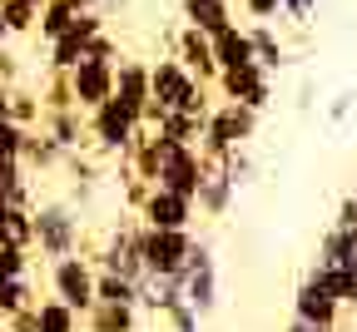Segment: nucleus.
Here are the masks:
<instances>
[{"label":"nucleus","mask_w":357,"mask_h":332,"mask_svg":"<svg viewBox=\"0 0 357 332\" xmlns=\"http://www.w3.org/2000/svg\"><path fill=\"white\" fill-rule=\"evenodd\" d=\"M258 134V110H248V105H234V100H223L218 110H208V119H204V134H199V154L204 159H218L223 149H234V144H243V139H253Z\"/></svg>","instance_id":"f257e3e1"},{"label":"nucleus","mask_w":357,"mask_h":332,"mask_svg":"<svg viewBox=\"0 0 357 332\" xmlns=\"http://www.w3.org/2000/svg\"><path fill=\"white\" fill-rule=\"evenodd\" d=\"M30 218H35V248L50 258V263L79 253V218H75L70 204H60V199L40 204V209L30 204Z\"/></svg>","instance_id":"f03ea898"},{"label":"nucleus","mask_w":357,"mask_h":332,"mask_svg":"<svg viewBox=\"0 0 357 332\" xmlns=\"http://www.w3.org/2000/svg\"><path fill=\"white\" fill-rule=\"evenodd\" d=\"M134 129H139V119H134L114 94L105 105H95L89 110V124H84V134L95 139V149L105 154V159H124V149L134 144Z\"/></svg>","instance_id":"7ed1b4c3"},{"label":"nucleus","mask_w":357,"mask_h":332,"mask_svg":"<svg viewBox=\"0 0 357 332\" xmlns=\"http://www.w3.org/2000/svg\"><path fill=\"white\" fill-rule=\"evenodd\" d=\"M178 278H184V303L199 317L213 312V303H218V263H213V248L204 239H194V248H189L184 268H178Z\"/></svg>","instance_id":"20e7f679"},{"label":"nucleus","mask_w":357,"mask_h":332,"mask_svg":"<svg viewBox=\"0 0 357 332\" xmlns=\"http://www.w3.org/2000/svg\"><path fill=\"white\" fill-rule=\"evenodd\" d=\"M139 233H144L139 213H134V218H119L95 268H109V273H119V278H129V282H139V278H144V253H139Z\"/></svg>","instance_id":"39448f33"},{"label":"nucleus","mask_w":357,"mask_h":332,"mask_svg":"<svg viewBox=\"0 0 357 332\" xmlns=\"http://www.w3.org/2000/svg\"><path fill=\"white\" fill-rule=\"evenodd\" d=\"M189 248H194V228H144L139 233L144 273H178Z\"/></svg>","instance_id":"423d86ee"},{"label":"nucleus","mask_w":357,"mask_h":332,"mask_svg":"<svg viewBox=\"0 0 357 332\" xmlns=\"http://www.w3.org/2000/svg\"><path fill=\"white\" fill-rule=\"evenodd\" d=\"M50 288H55V298L65 308L84 312L89 303H95V258H79V253L55 258L50 263Z\"/></svg>","instance_id":"0eeeda50"},{"label":"nucleus","mask_w":357,"mask_h":332,"mask_svg":"<svg viewBox=\"0 0 357 332\" xmlns=\"http://www.w3.org/2000/svg\"><path fill=\"white\" fill-rule=\"evenodd\" d=\"M164 139V134H159ZM199 179H204V154L194 144H169L164 139V149H159V174L154 183L159 188H174V194H199Z\"/></svg>","instance_id":"6e6552de"},{"label":"nucleus","mask_w":357,"mask_h":332,"mask_svg":"<svg viewBox=\"0 0 357 332\" xmlns=\"http://www.w3.org/2000/svg\"><path fill=\"white\" fill-rule=\"evenodd\" d=\"M223 89V100H234V105H248V110H268L273 105V80H268V70L253 60V65H229V70H218L213 80Z\"/></svg>","instance_id":"1a4fd4ad"},{"label":"nucleus","mask_w":357,"mask_h":332,"mask_svg":"<svg viewBox=\"0 0 357 332\" xmlns=\"http://www.w3.org/2000/svg\"><path fill=\"white\" fill-rule=\"evenodd\" d=\"M134 213H139L144 228H194V213H199V209H194L189 194H174V188H159V183H154Z\"/></svg>","instance_id":"9d476101"},{"label":"nucleus","mask_w":357,"mask_h":332,"mask_svg":"<svg viewBox=\"0 0 357 332\" xmlns=\"http://www.w3.org/2000/svg\"><path fill=\"white\" fill-rule=\"evenodd\" d=\"M70 89H75V110H95L114 94V65L109 60H79L70 70Z\"/></svg>","instance_id":"9b49d317"},{"label":"nucleus","mask_w":357,"mask_h":332,"mask_svg":"<svg viewBox=\"0 0 357 332\" xmlns=\"http://www.w3.org/2000/svg\"><path fill=\"white\" fill-rule=\"evenodd\" d=\"M234 194H238V183L229 179V169H223L218 159H204V179H199V194H194V209L208 213V218H223L234 209Z\"/></svg>","instance_id":"f8f14e48"},{"label":"nucleus","mask_w":357,"mask_h":332,"mask_svg":"<svg viewBox=\"0 0 357 332\" xmlns=\"http://www.w3.org/2000/svg\"><path fill=\"white\" fill-rule=\"evenodd\" d=\"M174 60L184 65L199 84H208V80H218V60H213V45H208V35L204 30H194V25H184L174 35Z\"/></svg>","instance_id":"ddd939ff"},{"label":"nucleus","mask_w":357,"mask_h":332,"mask_svg":"<svg viewBox=\"0 0 357 332\" xmlns=\"http://www.w3.org/2000/svg\"><path fill=\"white\" fill-rule=\"evenodd\" d=\"M114 100L144 124V110H149V65L144 60H119L114 65Z\"/></svg>","instance_id":"4468645a"},{"label":"nucleus","mask_w":357,"mask_h":332,"mask_svg":"<svg viewBox=\"0 0 357 332\" xmlns=\"http://www.w3.org/2000/svg\"><path fill=\"white\" fill-rule=\"evenodd\" d=\"M337 298L323 288L318 278H307L303 288H298V298H293V317L298 322H312V327H337Z\"/></svg>","instance_id":"2eb2a0df"},{"label":"nucleus","mask_w":357,"mask_h":332,"mask_svg":"<svg viewBox=\"0 0 357 332\" xmlns=\"http://www.w3.org/2000/svg\"><path fill=\"white\" fill-rule=\"evenodd\" d=\"M84 332H139V308L134 303H89L84 312Z\"/></svg>","instance_id":"dca6fc26"},{"label":"nucleus","mask_w":357,"mask_h":332,"mask_svg":"<svg viewBox=\"0 0 357 332\" xmlns=\"http://www.w3.org/2000/svg\"><path fill=\"white\" fill-rule=\"evenodd\" d=\"M174 303H184V278L178 273H144L139 278V308L169 312Z\"/></svg>","instance_id":"f3484780"},{"label":"nucleus","mask_w":357,"mask_h":332,"mask_svg":"<svg viewBox=\"0 0 357 332\" xmlns=\"http://www.w3.org/2000/svg\"><path fill=\"white\" fill-rule=\"evenodd\" d=\"M20 164H25V174H45V169H60L65 164V154H60V144L45 129H25V139H20Z\"/></svg>","instance_id":"a211bd4d"},{"label":"nucleus","mask_w":357,"mask_h":332,"mask_svg":"<svg viewBox=\"0 0 357 332\" xmlns=\"http://www.w3.org/2000/svg\"><path fill=\"white\" fill-rule=\"evenodd\" d=\"M84 110H50V114H40V129L60 144V154H75L84 144Z\"/></svg>","instance_id":"6ab92c4d"},{"label":"nucleus","mask_w":357,"mask_h":332,"mask_svg":"<svg viewBox=\"0 0 357 332\" xmlns=\"http://www.w3.org/2000/svg\"><path fill=\"white\" fill-rule=\"evenodd\" d=\"M208 45H213L218 70H229V65H253V40H248V30H238V25H223L218 35H208Z\"/></svg>","instance_id":"aec40b11"},{"label":"nucleus","mask_w":357,"mask_h":332,"mask_svg":"<svg viewBox=\"0 0 357 332\" xmlns=\"http://www.w3.org/2000/svg\"><path fill=\"white\" fill-rule=\"evenodd\" d=\"M178 6H184V25H194L204 35H218L223 25H234L229 0H178Z\"/></svg>","instance_id":"412c9836"},{"label":"nucleus","mask_w":357,"mask_h":332,"mask_svg":"<svg viewBox=\"0 0 357 332\" xmlns=\"http://www.w3.org/2000/svg\"><path fill=\"white\" fill-rule=\"evenodd\" d=\"M0 243L6 248H35V218L25 204H0Z\"/></svg>","instance_id":"4be33fe9"},{"label":"nucleus","mask_w":357,"mask_h":332,"mask_svg":"<svg viewBox=\"0 0 357 332\" xmlns=\"http://www.w3.org/2000/svg\"><path fill=\"white\" fill-rule=\"evenodd\" d=\"M248 40H253V60H258L268 75L288 65V50H283V40L273 35V25H268V20H253V25H248Z\"/></svg>","instance_id":"5701e85b"},{"label":"nucleus","mask_w":357,"mask_h":332,"mask_svg":"<svg viewBox=\"0 0 357 332\" xmlns=\"http://www.w3.org/2000/svg\"><path fill=\"white\" fill-rule=\"evenodd\" d=\"M70 25H75V6H70V0H45L40 15H35V35H40L45 45H55Z\"/></svg>","instance_id":"b1692460"},{"label":"nucleus","mask_w":357,"mask_h":332,"mask_svg":"<svg viewBox=\"0 0 357 332\" xmlns=\"http://www.w3.org/2000/svg\"><path fill=\"white\" fill-rule=\"evenodd\" d=\"M35 332H79V312L65 308L60 298H40L35 303Z\"/></svg>","instance_id":"393cba45"},{"label":"nucleus","mask_w":357,"mask_h":332,"mask_svg":"<svg viewBox=\"0 0 357 332\" xmlns=\"http://www.w3.org/2000/svg\"><path fill=\"white\" fill-rule=\"evenodd\" d=\"M95 298L100 303H134V308H139V282H129V278H119L109 268H95Z\"/></svg>","instance_id":"a878e982"},{"label":"nucleus","mask_w":357,"mask_h":332,"mask_svg":"<svg viewBox=\"0 0 357 332\" xmlns=\"http://www.w3.org/2000/svg\"><path fill=\"white\" fill-rule=\"evenodd\" d=\"M84 40H89V35H79V30L70 25V30H65V35H60V40L50 45V70L70 75V70H75V65L84 60Z\"/></svg>","instance_id":"bb28decb"},{"label":"nucleus","mask_w":357,"mask_h":332,"mask_svg":"<svg viewBox=\"0 0 357 332\" xmlns=\"http://www.w3.org/2000/svg\"><path fill=\"white\" fill-rule=\"evenodd\" d=\"M312 278H318L337 303L357 308V273H347V268H323V263H318V268H312Z\"/></svg>","instance_id":"cd10ccee"},{"label":"nucleus","mask_w":357,"mask_h":332,"mask_svg":"<svg viewBox=\"0 0 357 332\" xmlns=\"http://www.w3.org/2000/svg\"><path fill=\"white\" fill-rule=\"evenodd\" d=\"M6 119H15L20 129L40 124V94L20 89V84H10V89H6Z\"/></svg>","instance_id":"c85d7f7f"},{"label":"nucleus","mask_w":357,"mask_h":332,"mask_svg":"<svg viewBox=\"0 0 357 332\" xmlns=\"http://www.w3.org/2000/svg\"><path fill=\"white\" fill-rule=\"evenodd\" d=\"M35 303V288H30V273L25 278H0V322H6L10 312L30 308Z\"/></svg>","instance_id":"c756f323"},{"label":"nucleus","mask_w":357,"mask_h":332,"mask_svg":"<svg viewBox=\"0 0 357 332\" xmlns=\"http://www.w3.org/2000/svg\"><path fill=\"white\" fill-rule=\"evenodd\" d=\"M50 110H75L70 75H60V70H50V84H45V94H40V114H50Z\"/></svg>","instance_id":"7c9ffc66"},{"label":"nucleus","mask_w":357,"mask_h":332,"mask_svg":"<svg viewBox=\"0 0 357 332\" xmlns=\"http://www.w3.org/2000/svg\"><path fill=\"white\" fill-rule=\"evenodd\" d=\"M30 273V248H6L0 243V278H25Z\"/></svg>","instance_id":"2f4dec72"},{"label":"nucleus","mask_w":357,"mask_h":332,"mask_svg":"<svg viewBox=\"0 0 357 332\" xmlns=\"http://www.w3.org/2000/svg\"><path fill=\"white\" fill-rule=\"evenodd\" d=\"M84 60H109V65H119V45L100 30V35H89V40H84Z\"/></svg>","instance_id":"473e14b6"},{"label":"nucleus","mask_w":357,"mask_h":332,"mask_svg":"<svg viewBox=\"0 0 357 332\" xmlns=\"http://www.w3.org/2000/svg\"><path fill=\"white\" fill-rule=\"evenodd\" d=\"M278 15L293 20V25H312V15H318V0H278Z\"/></svg>","instance_id":"72a5a7b5"},{"label":"nucleus","mask_w":357,"mask_h":332,"mask_svg":"<svg viewBox=\"0 0 357 332\" xmlns=\"http://www.w3.org/2000/svg\"><path fill=\"white\" fill-rule=\"evenodd\" d=\"M20 139H25V129L15 119H0V159H20Z\"/></svg>","instance_id":"f704fd0d"},{"label":"nucleus","mask_w":357,"mask_h":332,"mask_svg":"<svg viewBox=\"0 0 357 332\" xmlns=\"http://www.w3.org/2000/svg\"><path fill=\"white\" fill-rule=\"evenodd\" d=\"M164 317H169V332H199V312L189 303H174Z\"/></svg>","instance_id":"c9c22d12"},{"label":"nucleus","mask_w":357,"mask_h":332,"mask_svg":"<svg viewBox=\"0 0 357 332\" xmlns=\"http://www.w3.org/2000/svg\"><path fill=\"white\" fill-rule=\"evenodd\" d=\"M248 20H278V0H243Z\"/></svg>","instance_id":"e433bc0d"},{"label":"nucleus","mask_w":357,"mask_h":332,"mask_svg":"<svg viewBox=\"0 0 357 332\" xmlns=\"http://www.w3.org/2000/svg\"><path fill=\"white\" fill-rule=\"evenodd\" d=\"M6 327H10V332H35V303H30V308H20V312H10V317H6Z\"/></svg>","instance_id":"4c0bfd02"},{"label":"nucleus","mask_w":357,"mask_h":332,"mask_svg":"<svg viewBox=\"0 0 357 332\" xmlns=\"http://www.w3.org/2000/svg\"><path fill=\"white\" fill-rule=\"evenodd\" d=\"M337 223H342V228H357V194H352V199H342V209H337Z\"/></svg>","instance_id":"58836bf2"},{"label":"nucleus","mask_w":357,"mask_h":332,"mask_svg":"<svg viewBox=\"0 0 357 332\" xmlns=\"http://www.w3.org/2000/svg\"><path fill=\"white\" fill-rule=\"evenodd\" d=\"M347 110H352V94H337V100H333V110H328V114H333V119H342Z\"/></svg>","instance_id":"ea45409f"},{"label":"nucleus","mask_w":357,"mask_h":332,"mask_svg":"<svg viewBox=\"0 0 357 332\" xmlns=\"http://www.w3.org/2000/svg\"><path fill=\"white\" fill-rule=\"evenodd\" d=\"M288 332H337V327H312V322H298V317H293V327H288Z\"/></svg>","instance_id":"a19ab883"},{"label":"nucleus","mask_w":357,"mask_h":332,"mask_svg":"<svg viewBox=\"0 0 357 332\" xmlns=\"http://www.w3.org/2000/svg\"><path fill=\"white\" fill-rule=\"evenodd\" d=\"M75 10H100V0H70Z\"/></svg>","instance_id":"79ce46f5"},{"label":"nucleus","mask_w":357,"mask_h":332,"mask_svg":"<svg viewBox=\"0 0 357 332\" xmlns=\"http://www.w3.org/2000/svg\"><path fill=\"white\" fill-rule=\"evenodd\" d=\"M119 6H129V0H100V10H119Z\"/></svg>","instance_id":"37998d69"},{"label":"nucleus","mask_w":357,"mask_h":332,"mask_svg":"<svg viewBox=\"0 0 357 332\" xmlns=\"http://www.w3.org/2000/svg\"><path fill=\"white\" fill-rule=\"evenodd\" d=\"M6 40H10V30H6V20H0V45H6Z\"/></svg>","instance_id":"c03bdc74"}]
</instances>
